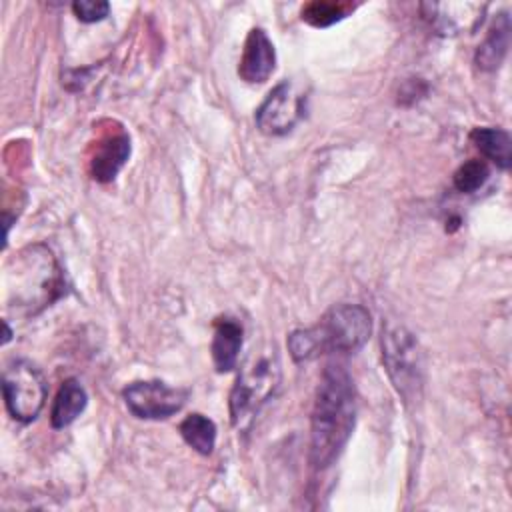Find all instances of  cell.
Instances as JSON below:
<instances>
[{
	"instance_id": "cell-15",
	"label": "cell",
	"mask_w": 512,
	"mask_h": 512,
	"mask_svg": "<svg viewBox=\"0 0 512 512\" xmlns=\"http://www.w3.org/2000/svg\"><path fill=\"white\" fill-rule=\"evenodd\" d=\"M180 434L184 442L202 456H210L216 444V424L204 414H190L180 424Z\"/></svg>"
},
{
	"instance_id": "cell-18",
	"label": "cell",
	"mask_w": 512,
	"mask_h": 512,
	"mask_svg": "<svg viewBox=\"0 0 512 512\" xmlns=\"http://www.w3.org/2000/svg\"><path fill=\"white\" fill-rule=\"evenodd\" d=\"M72 12L80 22L92 24V22H100L108 16L110 4L104 0H76L72 4Z\"/></svg>"
},
{
	"instance_id": "cell-5",
	"label": "cell",
	"mask_w": 512,
	"mask_h": 512,
	"mask_svg": "<svg viewBox=\"0 0 512 512\" xmlns=\"http://www.w3.org/2000/svg\"><path fill=\"white\" fill-rule=\"evenodd\" d=\"M382 360L404 402L418 400L422 392V354L416 338L406 328L388 324L382 330Z\"/></svg>"
},
{
	"instance_id": "cell-3",
	"label": "cell",
	"mask_w": 512,
	"mask_h": 512,
	"mask_svg": "<svg viewBox=\"0 0 512 512\" xmlns=\"http://www.w3.org/2000/svg\"><path fill=\"white\" fill-rule=\"evenodd\" d=\"M372 332L370 312L360 304L332 306L312 328H300L288 336V352L294 362H308L330 352H356Z\"/></svg>"
},
{
	"instance_id": "cell-4",
	"label": "cell",
	"mask_w": 512,
	"mask_h": 512,
	"mask_svg": "<svg viewBox=\"0 0 512 512\" xmlns=\"http://www.w3.org/2000/svg\"><path fill=\"white\" fill-rule=\"evenodd\" d=\"M280 384V364L272 352H254L236 378L230 392V422L238 432H248L262 406Z\"/></svg>"
},
{
	"instance_id": "cell-1",
	"label": "cell",
	"mask_w": 512,
	"mask_h": 512,
	"mask_svg": "<svg viewBox=\"0 0 512 512\" xmlns=\"http://www.w3.org/2000/svg\"><path fill=\"white\" fill-rule=\"evenodd\" d=\"M356 420V388L348 370L328 364L316 388L310 424V462L324 470L344 450Z\"/></svg>"
},
{
	"instance_id": "cell-16",
	"label": "cell",
	"mask_w": 512,
	"mask_h": 512,
	"mask_svg": "<svg viewBox=\"0 0 512 512\" xmlns=\"http://www.w3.org/2000/svg\"><path fill=\"white\" fill-rule=\"evenodd\" d=\"M350 10H354V4H350V2L314 0L302 8V20L308 22L310 26L326 28V26H332V24L340 22L342 18H346V14Z\"/></svg>"
},
{
	"instance_id": "cell-10",
	"label": "cell",
	"mask_w": 512,
	"mask_h": 512,
	"mask_svg": "<svg viewBox=\"0 0 512 512\" xmlns=\"http://www.w3.org/2000/svg\"><path fill=\"white\" fill-rule=\"evenodd\" d=\"M130 158V138L124 132L104 136L90 160L92 178L98 182H112Z\"/></svg>"
},
{
	"instance_id": "cell-6",
	"label": "cell",
	"mask_w": 512,
	"mask_h": 512,
	"mask_svg": "<svg viewBox=\"0 0 512 512\" xmlns=\"http://www.w3.org/2000/svg\"><path fill=\"white\" fill-rule=\"evenodd\" d=\"M48 384L44 374L28 360H12L2 372V394L10 416L18 422H32L46 400Z\"/></svg>"
},
{
	"instance_id": "cell-13",
	"label": "cell",
	"mask_w": 512,
	"mask_h": 512,
	"mask_svg": "<svg viewBox=\"0 0 512 512\" xmlns=\"http://www.w3.org/2000/svg\"><path fill=\"white\" fill-rule=\"evenodd\" d=\"M508 44H510V18L506 12H502L500 16H496L486 38L476 50L478 68L486 72L496 70L508 52Z\"/></svg>"
},
{
	"instance_id": "cell-2",
	"label": "cell",
	"mask_w": 512,
	"mask_h": 512,
	"mask_svg": "<svg viewBox=\"0 0 512 512\" xmlns=\"http://www.w3.org/2000/svg\"><path fill=\"white\" fill-rule=\"evenodd\" d=\"M64 294V272L48 246H26L6 262L4 304L8 310L34 316Z\"/></svg>"
},
{
	"instance_id": "cell-17",
	"label": "cell",
	"mask_w": 512,
	"mask_h": 512,
	"mask_svg": "<svg viewBox=\"0 0 512 512\" xmlns=\"http://www.w3.org/2000/svg\"><path fill=\"white\" fill-rule=\"evenodd\" d=\"M488 176H490L488 164L484 160L472 158V160L464 162L462 166H458V170L452 176V182L458 192L470 194V192H476L478 188H482L484 182L488 180Z\"/></svg>"
},
{
	"instance_id": "cell-9",
	"label": "cell",
	"mask_w": 512,
	"mask_h": 512,
	"mask_svg": "<svg viewBox=\"0 0 512 512\" xmlns=\"http://www.w3.org/2000/svg\"><path fill=\"white\" fill-rule=\"evenodd\" d=\"M276 68V50L262 28H252L246 36L238 76L248 84H262Z\"/></svg>"
},
{
	"instance_id": "cell-8",
	"label": "cell",
	"mask_w": 512,
	"mask_h": 512,
	"mask_svg": "<svg viewBox=\"0 0 512 512\" xmlns=\"http://www.w3.org/2000/svg\"><path fill=\"white\" fill-rule=\"evenodd\" d=\"M304 114V96L296 84L282 80L256 110V126L268 136L288 134Z\"/></svg>"
},
{
	"instance_id": "cell-11",
	"label": "cell",
	"mask_w": 512,
	"mask_h": 512,
	"mask_svg": "<svg viewBox=\"0 0 512 512\" xmlns=\"http://www.w3.org/2000/svg\"><path fill=\"white\" fill-rule=\"evenodd\" d=\"M242 324L230 316H222L214 322V336H212V362L218 372H230L240 356L242 348Z\"/></svg>"
},
{
	"instance_id": "cell-7",
	"label": "cell",
	"mask_w": 512,
	"mask_h": 512,
	"mask_svg": "<svg viewBox=\"0 0 512 512\" xmlns=\"http://www.w3.org/2000/svg\"><path fill=\"white\" fill-rule=\"evenodd\" d=\"M122 398L136 418L164 420L186 404L188 392L168 386L162 380H140L128 384L122 390Z\"/></svg>"
},
{
	"instance_id": "cell-19",
	"label": "cell",
	"mask_w": 512,
	"mask_h": 512,
	"mask_svg": "<svg viewBox=\"0 0 512 512\" xmlns=\"http://www.w3.org/2000/svg\"><path fill=\"white\" fill-rule=\"evenodd\" d=\"M2 324H4V338H2V344H6V342L10 340V336H12V332H10V328H8V322H6V320H4Z\"/></svg>"
},
{
	"instance_id": "cell-12",
	"label": "cell",
	"mask_w": 512,
	"mask_h": 512,
	"mask_svg": "<svg viewBox=\"0 0 512 512\" xmlns=\"http://www.w3.org/2000/svg\"><path fill=\"white\" fill-rule=\"evenodd\" d=\"M86 404H88V394L84 386L76 378L64 380L50 410L52 428L60 430L70 426L84 412Z\"/></svg>"
},
{
	"instance_id": "cell-14",
	"label": "cell",
	"mask_w": 512,
	"mask_h": 512,
	"mask_svg": "<svg viewBox=\"0 0 512 512\" xmlns=\"http://www.w3.org/2000/svg\"><path fill=\"white\" fill-rule=\"evenodd\" d=\"M470 140L474 146L492 160L498 168L508 170L512 162V138L504 128L494 126H478L470 132Z\"/></svg>"
}]
</instances>
